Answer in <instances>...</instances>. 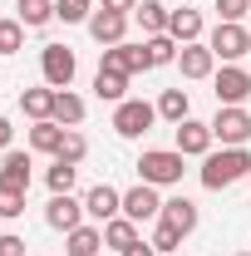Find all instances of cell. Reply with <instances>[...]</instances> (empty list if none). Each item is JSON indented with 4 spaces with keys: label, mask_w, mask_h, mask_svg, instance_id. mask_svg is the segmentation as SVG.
<instances>
[{
    "label": "cell",
    "mask_w": 251,
    "mask_h": 256,
    "mask_svg": "<svg viewBox=\"0 0 251 256\" xmlns=\"http://www.w3.org/2000/svg\"><path fill=\"white\" fill-rule=\"evenodd\" d=\"M54 124L79 128V124H84V98L69 94V89H60V94H54Z\"/></svg>",
    "instance_id": "24"
},
{
    "label": "cell",
    "mask_w": 251,
    "mask_h": 256,
    "mask_svg": "<svg viewBox=\"0 0 251 256\" xmlns=\"http://www.w3.org/2000/svg\"><path fill=\"white\" fill-rule=\"evenodd\" d=\"M188 89H162V98H158V118H168V124H182L188 118Z\"/></svg>",
    "instance_id": "27"
},
{
    "label": "cell",
    "mask_w": 251,
    "mask_h": 256,
    "mask_svg": "<svg viewBox=\"0 0 251 256\" xmlns=\"http://www.w3.org/2000/svg\"><path fill=\"white\" fill-rule=\"evenodd\" d=\"M64 236H69V246H64L69 256H98V246H104V232L98 226H74Z\"/></svg>",
    "instance_id": "21"
},
{
    "label": "cell",
    "mask_w": 251,
    "mask_h": 256,
    "mask_svg": "<svg viewBox=\"0 0 251 256\" xmlns=\"http://www.w3.org/2000/svg\"><path fill=\"white\" fill-rule=\"evenodd\" d=\"M242 178H251V153L246 148H222V153H207L202 158V188H232V182H242Z\"/></svg>",
    "instance_id": "1"
},
{
    "label": "cell",
    "mask_w": 251,
    "mask_h": 256,
    "mask_svg": "<svg viewBox=\"0 0 251 256\" xmlns=\"http://www.w3.org/2000/svg\"><path fill=\"white\" fill-rule=\"evenodd\" d=\"M158 212H162V202H158L153 182H138L133 192H124V217L128 222H148V217H158Z\"/></svg>",
    "instance_id": "10"
},
{
    "label": "cell",
    "mask_w": 251,
    "mask_h": 256,
    "mask_svg": "<svg viewBox=\"0 0 251 256\" xmlns=\"http://www.w3.org/2000/svg\"><path fill=\"white\" fill-rule=\"evenodd\" d=\"M124 30H128V15H118V10L89 15V34H94L98 44H124Z\"/></svg>",
    "instance_id": "14"
},
{
    "label": "cell",
    "mask_w": 251,
    "mask_h": 256,
    "mask_svg": "<svg viewBox=\"0 0 251 256\" xmlns=\"http://www.w3.org/2000/svg\"><path fill=\"white\" fill-rule=\"evenodd\" d=\"M251 10V0H217V15L226 25H242V15Z\"/></svg>",
    "instance_id": "34"
},
{
    "label": "cell",
    "mask_w": 251,
    "mask_h": 256,
    "mask_svg": "<svg viewBox=\"0 0 251 256\" xmlns=\"http://www.w3.org/2000/svg\"><path fill=\"white\" fill-rule=\"evenodd\" d=\"M40 69H44V84L50 89H69L74 74H79V60H74L69 44H44L40 50Z\"/></svg>",
    "instance_id": "4"
},
{
    "label": "cell",
    "mask_w": 251,
    "mask_h": 256,
    "mask_svg": "<svg viewBox=\"0 0 251 256\" xmlns=\"http://www.w3.org/2000/svg\"><path fill=\"white\" fill-rule=\"evenodd\" d=\"M84 212H89V217H98V222L124 217V192H114L108 182H98V188H89V197H84Z\"/></svg>",
    "instance_id": "11"
},
{
    "label": "cell",
    "mask_w": 251,
    "mask_h": 256,
    "mask_svg": "<svg viewBox=\"0 0 251 256\" xmlns=\"http://www.w3.org/2000/svg\"><path fill=\"white\" fill-rule=\"evenodd\" d=\"M242 256H251V252H242Z\"/></svg>",
    "instance_id": "40"
},
{
    "label": "cell",
    "mask_w": 251,
    "mask_h": 256,
    "mask_svg": "<svg viewBox=\"0 0 251 256\" xmlns=\"http://www.w3.org/2000/svg\"><path fill=\"white\" fill-rule=\"evenodd\" d=\"M0 256H25V242L20 236H0Z\"/></svg>",
    "instance_id": "35"
},
{
    "label": "cell",
    "mask_w": 251,
    "mask_h": 256,
    "mask_svg": "<svg viewBox=\"0 0 251 256\" xmlns=\"http://www.w3.org/2000/svg\"><path fill=\"white\" fill-rule=\"evenodd\" d=\"M178 40L172 34H153V40H143V54H148V69H162V64H172L178 60Z\"/></svg>",
    "instance_id": "20"
},
{
    "label": "cell",
    "mask_w": 251,
    "mask_h": 256,
    "mask_svg": "<svg viewBox=\"0 0 251 256\" xmlns=\"http://www.w3.org/2000/svg\"><path fill=\"white\" fill-rule=\"evenodd\" d=\"M54 94H60V89H25V94H20V108L30 114L34 124H40V118H54Z\"/></svg>",
    "instance_id": "22"
},
{
    "label": "cell",
    "mask_w": 251,
    "mask_h": 256,
    "mask_svg": "<svg viewBox=\"0 0 251 256\" xmlns=\"http://www.w3.org/2000/svg\"><path fill=\"white\" fill-rule=\"evenodd\" d=\"M124 256H158V252H153V242H133Z\"/></svg>",
    "instance_id": "37"
},
{
    "label": "cell",
    "mask_w": 251,
    "mask_h": 256,
    "mask_svg": "<svg viewBox=\"0 0 251 256\" xmlns=\"http://www.w3.org/2000/svg\"><path fill=\"white\" fill-rule=\"evenodd\" d=\"M98 69H114V74H138V69H148V54H143V44H108L104 50V60Z\"/></svg>",
    "instance_id": "9"
},
{
    "label": "cell",
    "mask_w": 251,
    "mask_h": 256,
    "mask_svg": "<svg viewBox=\"0 0 251 256\" xmlns=\"http://www.w3.org/2000/svg\"><path fill=\"white\" fill-rule=\"evenodd\" d=\"M25 44V25L20 20H0V54H20Z\"/></svg>",
    "instance_id": "30"
},
{
    "label": "cell",
    "mask_w": 251,
    "mask_h": 256,
    "mask_svg": "<svg viewBox=\"0 0 251 256\" xmlns=\"http://www.w3.org/2000/svg\"><path fill=\"white\" fill-rule=\"evenodd\" d=\"M168 34H172L178 44H197V34H202V10H172V15H168Z\"/></svg>",
    "instance_id": "17"
},
{
    "label": "cell",
    "mask_w": 251,
    "mask_h": 256,
    "mask_svg": "<svg viewBox=\"0 0 251 256\" xmlns=\"http://www.w3.org/2000/svg\"><path fill=\"white\" fill-rule=\"evenodd\" d=\"M84 5H94V0H84Z\"/></svg>",
    "instance_id": "39"
},
{
    "label": "cell",
    "mask_w": 251,
    "mask_h": 256,
    "mask_svg": "<svg viewBox=\"0 0 251 256\" xmlns=\"http://www.w3.org/2000/svg\"><path fill=\"white\" fill-rule=\"evenodd\" d=\"M251 98V74L242 64H222L217 69V104H246Z\"/></svg>",
    "instance_id": "7"
},
{
    "label": "cell",
    "mask_w": 251,
    "mask_h": 256,
    "mask_svg": "<svg viewBox=\"0 0 251 256\" xmlns=\"http://www.w3.org/2000/svg\"><path fill=\"white\" fill-rule=\"evenodd\" d=\"M94 94L104 98V104H124L128 79H124V74H114V69H98V74H94Z\"/></svg>",
    "instance_id": "26"
},
{
    "label": "cell",
    "mask_w": 251,
    "mask_h": 256,
    "mask_svg": "<svg viewBox=\"0 0 251 256\" xmlns=\"http://www.w3.org/2000/svg\"><path fill=\"white\" fill-rule=\"evenodd\" d=\"M138 178L153 182V188L182 182V153H178V148H148V153L138 158Z\"/></svg>",
    "instance_id": "2"
},
{
    "label": "cell",
    "mask_w": 251,
    "mask_h": 256,
    "mask_svg": "<svg viewBox=\"0 0 251 256\" xmlns=\"http://www.w3.org/2000/svg\"><path fill=\"white\" fill-rule=\"evenodd\" d=\"M15 20H20L25 30H40V25H50V20H54V0H20Z\"/></svg>",
    "instance_id": "25"
},
{
    "label": "cell",
    "mask_w": 251,
    "mask_h": 256,
    "mask_svg": "<svg viewBox=\"0 0 251 256\" xmlns=\"http://www.w3.org/2000/svg\"><path fill=\"white\" fill-rule=\"evenodd\" d=\"M207 44H212V54H217V60H242V54H246L251 50V34L242 30V25H226V20H217V30H212V40H207Z\"/></svg>",
    "instance_id": "6"
},
{
    "label": "cell",
    "mask_w": 251,
    "mask_h": 256,
    "mask_svg": "<svg viewBox=\"0 0 251 256\" xmlns=\"http://www.w3.org/2000/svg\"><path fill=\"white\" fill-rule=\"evenodd\" d=\"M246 54H251V50H246Z\"/></svg>",
    "instance_id": "41"
},
{
    "label": "cell",
    "mask_w": 251,
    "mask_h": 256,
    "mask_svg": "<svg viewBox=\"0 0 251 256\" xmlns=\"http://www.w3.org/2000/svg\"><path fill=\"white\" fill-rule=\"evenodd\" d=\"M212 138H222V148H246L251 138V114L242 104H222L212 118Z\"/></svg>",
    "instance_id": "3"
},
{
    "label": "cell",
    "mask_w": 251,
    "mask_h": 256,
    "mask_svg": "<svg viewBox=\"0 0 251 256\" xmlns=\"http://www.w3.org/2000/svg\"><path fill=\"white\" fill-rule=\"evenodd\" d=\"M84 153H89L84 133H74V128H69V133H64V148L54 153V158H60V162H74V168H79V162H84Z\"/></svg>",
    "instance_id": "31"
},
{
    "label": "cell",
    "mask_w": 251,
    "mask_h": 256,
    "mask_svg": "<svg viewBox=\"0 0 251 256\" xmlns=\"http://www.w3.org/2000/svg\"><path fill=\"white\" fill-rule=\"evenodd\" d=\"M54 20H64V25H84V20H89V5H84V0H54Z\"/></svg>",
    "instance_id": "32"
},
{
    "label": "cell",
    "mask_w": 251,
    "mask_h": 256,
    "mask_svg": "<svg viewBox=\"0 0 251 256\" xmlns=\"http://www.w3.org/2000/svg\"><path fill=\"white\" fill-rule=\"evenodd\" d=\"M74 178H79V168H74V162H60V158H54V168L44 172L50 192H69V188H74Z\"/></svg>",
    "instance_id": "29"
},
{
    "label": "cell",
    "mask_w": 251,
    "mask_h": 256,
    "mask_svg": "<svg viewBox=\"0 0 251 256\" xmlns=\"http://www.w3.org/2000/svg\"><path fill=\"white\" fill-rule=\"evenodd\" d=\"M158 118V104H143V98H124L114 108V133L118 138H143Z\"/></svg>",
    "instance_id": "5"
},
{
    "label": "cell",
    "mask_w": 251,
    "mask_h": 256,
    "mask_svg": "<svg viewBox=\"0 0 251 256\" xmlns=\"http://www.w3.org/2000/svg\"><path fill=\"white\" fill-rule=\"evenodd\" d=\"M10 133H15V128H10V118H0V148H10Z\"/></svg>",
    "instance_id": "38"
},
{
    "label": "cell",
    "mask_w": 251,
    "mask_h": 256,
    "mask_svg": "<svg viewBox=\"0 0 251 256\" xmlns=\"http://www.w3.org/2000/svg\"><path fill=\"white\" fill-rule=\"evenodd\" d=\"M178 153H182V158H207V153H212V124L182 118V124H178Z\"/></svg>",
    "instance_id": "8"
},
{
    "label": "cell",
    "mask_w": 251,
    "mask_h": 256,
    "mask_svg": "<svg viewBox=\"0 0 251 256\" xmlns=\"http://www.w3.org/2000/svg\"><path fill=\"white\" fill-rule=\"evenodd\" d=\"M138 242V222H128V217H114V222H104V246H114V252H128Z\"/></svg>",
    "instance_id": "23"
},
{
    "label": "cell",
    "mask_w": 251,
    "mask_h": 256,
    "mask_svg": "<svg viewBox=\"0 0 251 256\" xmlns=\"http://www.w3.org/2000/svg\"><path fill=\"white\" fill-rule=\"evenodd\" d=\"M104 10H118V15H128V10H138V0H104Z\"/></svg>",
    "instance_id": "36"
},
{
    "label": "cell",
    "mask_w": 251,
    "mask_h": 256,
    "mask_svg": "<svg viewBox=\"0 0 251 256\" xmlns=\"http://www.w3.org/2000/svg\"><path fill=\"white\" fill-rule=\"evenodd\" d=\"M25 212V192H10V188H0V217L5 222H15Z\"/></svg>",
    "instance_id": "33"
},
{
    "label": "cell",
    "mask_w": 251,
    "mask_h": 256,
    "mask_svg": "<svg viewBox=\"0 0 251 256\" xmlns=\"http://www.w3.org/2000/svg\"><path fill=\"white\" fill-rule=\"evenodd\" d=\"M178 64H182V79H207L217 69V54H212V44H182Z\"/></svg>",
    "instance_id": "13"
},
{
    "label": "cell",
    "mask_w": 251,
    "mask_h": 256,
    "mask_svg": "<svg viewBox=\"0 0 251 256\" xmlns=\"http://www.w3.org/2000/svg\"><path fill=\"white\" fill-rule=\"evenodd\" d=\"M168 5L162 0H138V25H143V34L153 40V34H168Z\"/></svg>",
    "instance_id": "19"
},
{
    "label": "cell",
    "mask_w": 251,
    "mask_h": 256,
    "mask_svg": "<svg viewBox=\"0 0 251 256\" xmlns=\"http://www.w3.org/2000/svg\"><path fill=\"white\" fill-rule=\"evenodd\" d=\"M0 188L30 192V153H5V162H0Z\"/></svg>",
    "instance_id": "15"
},
{
    "label": "cell",
    "mask_w": 251,
    "mask_h": 256,
    "mask_svg": "<svg viewBox=\"0 0 251 256\" xmlns=\"http://www.w3.org/2000/svg\"><path fill=\"white\" fill-rule=\"evenodd\" d=\"M64 133H69L64 124H54V118H40V124L30 128V148H34V153H60V148H64Z\"/></svg>",
    "instance_id": "18"
},
{
    "label": "cell",
    "mask_w": 251,
    "mask_h": 256,
    "mask_svg": "<svg viewBox=\"0 0 251 256\" xmlns=\"http://www.w3.org/2000/svg\"><path fill=\"white\" fill-rule=\"evenodd\" d=\"M178 246H182V232H178V226H168V222H158V226H153V252H158V256H178Z\"/></svg>",
    "instance_id": "28"
},
{
    "label": "cell",
    "mask_w": 251,
    "mask_h": 256,
    "mask_svg": "<svg viewBox=\"0 0 251 256\" xmlns=\"http://www.w3.org/2000/svg\"><path fill=\"white\" fill-rule=\"evenodd\" d=\"M158 222L178 226V232L188 236L192 226H197V202H188V197H168V202H162V212H158Z\"/></svg>",
    "instance_id": "16"
},
{
    "label": "cell",
    "mask_w": 251,
    "mask_h": 256,
    "mask_svg": "<svg viewBox=\"0 0 251 256\" xmlns=\"http://www.w3.org/2000/svg\"><path fill=\"white\" fill-rule=\"evenodd\" d=\"M79 217H84V207H79L69 192H54V197H50V207H44V222L54 226V232H74V226H84Z\"/></svg>",
    "instance_id": "12"
}]
</instances>
